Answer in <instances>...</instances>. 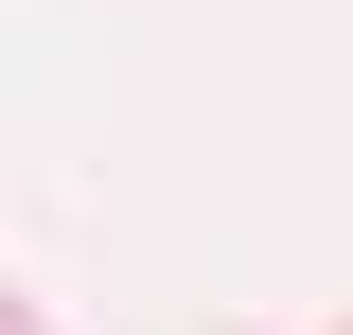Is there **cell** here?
Wrapping results in <instances>:
<instances>
[]
</instances>
